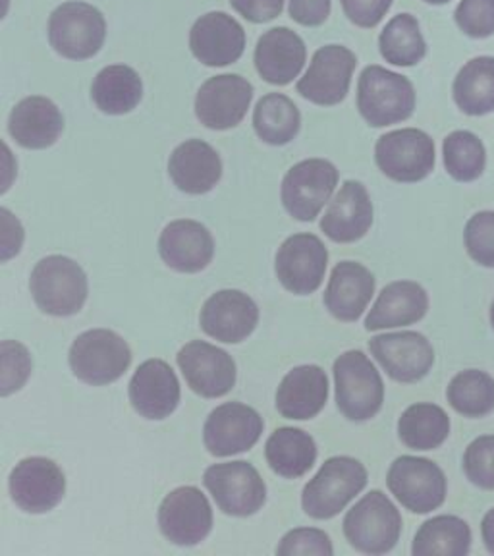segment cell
<instances>
[{
    "label": "cell",
    "instance_id": "1",
    "mask_svg": "<svg viewBox=\"0 0 494 556\" xmlns=\"http://www.w3.org/2000/svg\"><path fill=\"white\" fill-rule=\"evenodd\" d=\"M357 111L373 128L408 121L416 111V89L406 76L371 64L357 81Z\"/></svg>",
    "mask_w": 494,
    "mask_h": 556
},
{
    "label": "cell",
    "instance_id": "2",
    "mask_svg": "<svg viewBox=\"0 0 494 556\" xmlns=\"http://www.w3.org/2000/svg\"><path fill=\"white\" fill-rule=\"evenodd\" d=\"M35 304L52 317H69L86 305L89 285L78 263L64 255H49L35 265L29 277Z\"/></svg>",
    "mask_w": 494,
    "mask_h": 556
},
{
    "label": "cell",
    "instance_id": "3",
    "mask_svg": "<svg viewBox=\"0 0 494 556\" xmlns=\"http://www.w3.org/2000/svg\"><path fill=\"white\" fill-rule=\"evenodd\" d=\"M369 476L362 462L350 456H334L322 464L317 476L304 486L302 506L315 520L339 516L365 486Z\"/></svg>",
    "mask_w": 494,
    "mask_h": 556
},
{
    "label": "cell",
    "instance_id": "4",
    "mask_svg": "<svg viewBox=\"0 0 494 556\" xmlns=\"http://www.w3.org/2000/svg\"><path fill=\"white\" fill-rule=\"evenodd\" d=\"M337 406L350 421H367L381 412L384 382L373 362L362 350L344 352L334 362Z\"/></svg>",
    "mask_w": 494,
    "mask_h": 556
},
{
    "label": "cell",
    "instance_id": "5",
    "mask_svg": "<svg viewBox=\"0 0 494 556\" xmlns=\"http://www.w3.org/2000/svg\"><path fill=\"white\" fill-rule=\"evenodd\" d=\"M342 526L347 543L356 551L365 555H384L398 543L402 516L391 498L375 489L347 510Z\"/></svg>",
    "mask_w": 494,
    "mask_h": 556
},
{
    "label": "cell",
    "instance_id": "6",
    "mask_svg": "<svg viewBox=\"0 0 494 556\" xmlns=\"http://www.w3.org/2000/svg\"><path fill=\"white\" fill-rule=\"evenodd\" d=\"M72 374L91 387L118 381L131 364L128 342L114 330H87L74 340L68 354Z\"/></svg>",
    "mask_w": 494,
    "mask_h": 556
},
{
    "label": "cell",
    "instance_id": "7",
    "mask_svg": "<svg viewBox=\"0 0 494 556\" xmlns=\"http://www.w3.org/2000/svg\"><path fill=\"white\" fill-rule=\"evenodd\" d=\"M106 22L101 10L87 2H64L49 17V41L68 61H87L101 51Z\"/></svg>",
    "mask_w": 494,
    "mask_h": 556
},
{
    "label": "cell",
    "instance_id": "8",
    "mask_svg": "<svg viewBox=\"0 0 494 556\" xmlns=\"http://www.w3.org/2000/svg\"><path fill=\"white\" fill-rule=\"evenodd\" d=\"M375 161L394 182H421L433 173L436 163L433 138L417 128L389 131L375 146Z\"/></svg>",
    "mask_w": 494,
    "mask_h": 556
},
{
    "label": "cell",
    "instance_id": "9",
    "mask_svg": "<svg viewBox=\"0 0 494 556\" xmlns=\"http://www.w3.org/2000/svg\"><path fill=\"white\" fill-rule=\"evenodd\" d=\"M387 485L406 510L429 514L446 501L448 483L443 469L419 456H400L387 473Z\"/></svg>",
    "mask_w": 494,
    "mask_h": 556
},
{
    "label": "cell",
    "instance_id": "10",
    "mask_svg": "<svg viewBox=\"0 0 494 556\" xmlns=\"http://www.w3.org/2000/svg\"><path fill=\"white\" fill-rule=\"evenodd\" d=\"M339 186V170L325 159H305L288 170L280 198L290 217L312 223Z\"/></svg>",
    "mask_w": 494,
    "mask_h": 556
},
{
    "label": "cell",
    "instance_id": "11",
    "mask_svg": "<svg viewBox=\"0 0 494 556\" xmlns=\"http://www.w3.org/2000/svg\"><path fill=\"white\" fill-rule=\"evenodd\" d=\"M203 485L207 486L218 510L235 518L259 513L267 501V485L259 471L243 460L211 466L203 476Z\"/></svg>",
    "mask_w": 494,
    "mask_h": 556
},
{
    "label": "cell",
    "instance_id": "12",
    "mask_svg": "<svg viewBox=\"0 0 494 556\" xmlns=\"http://www.w3.org/2000/svg\"><path fill=\"white\" fill-rule=\"evenodd\" d=\"M159 528L174 545L193 547L213 530V508L201 489L178 486L159 506Z\"/></svg>",
    "mask_w": 494,
    "mask_h": 556
},
{
    "label": "cell",
    "instance_id": "13",
    "mask_svg": "<svg viewBox=\"0 0 494 556\" xmlns=\"http://www.w3.org/2000/svg\"><path fill=\"white\" fill-rule=\"evenodd\" d=\"M356 66L357 56L347 47L327 45L313 54L312 64L295 89L312 103L334 106L346 99Z\"/></svg>",
    "mask_w": 494,
    "mask_h": 556
},
{
    "label": "cell",
    "instance_id": "14",
    "mask_svg": "<svg viewBox=\"0 0 494 556\" xmlns=\"http://www.w3.org/2000/svg\"><path fill=\"white\" fill-rule=\"evenodd\" d=\"M329 265V250L315 235L290 236L278 248L275 270L280 285L295 295H309L321 288Z\"/></svg>",
    "mask_w": 494,
    "mask_h": 556
},
{
    "label": "cell",
    "instance_id": "15",
    "mask_svg": "<svg viewBox=\"0 0 494 556\" xmlns=\"http://www.w3.org/2000/svg\"><path fill=\"white\" fill-rule=\"evenodd\" d=\"M12 501L27 514H47L66 495V476L56 462L31 456L16 464L9 479Z\"/></svg>",
    "mask_w": 494,
    "mask_h": 556
},
{
    "label": "cell",
    "instance_id": "16",
    "mask_svg": "<svg viewBox=\"0 0 494 556\" xmlns=\"http://www.w3.org/2000/svg\"><path fill=\"white\" fill-rule=\"evenodd\" d=\"M263 417L242 402H226L208 414L203 427V443L217 458L235 456L253 448L263 433Z\"/></svg>",
    "mask_w": 494,
    "mask_h": 556
},
{
    "label": "cell",
    "instance_id": "17",
    "mask_svg": "<svg viewBox=\"0 0 494 556\" xmlns=\"http://www.w3.org/2000/svg\"><path fill=\"white\" fill-rule=\"evenodd\" d=\"M371 356L394 381H421L433 369V344L421 332L400 330L387 332L369 340Z\"/></svg>",
    "mask_w": 494,
    "mask_h": 556
},
{
    "label": "cell",
    "instance_id": "18",
    "mask_svg": "<svg viewBox=\"0 0 494 556\" xmlns=\"http://www.w3.org/2000/svg\"><path fill=\"white\" fill-rule=\"evenodd\" d=\"M191 391L201 399H220L235 389L236 362L220 348L205 340H191L176 356Z\"/></svg>",
    "mask_w": 494,
    "mask_h": 556
},
{
    "label": "cell",
    "instance_id": "19",
    "mask_svg": "<svg viewBox=\"0 0 494 556\" xmlns=\"http://www.w3.org/2000/svg\"><path fill=\"white\" fill-rule=\"evenodd\" d=\"M253 86L238 74L208 78L195 97V116L211 130H230L245 118Z\"/></svg>",
    "mask_w": 494,
    "mask_h": 556
},
{
    "label": "cell",
    "instance_id": "20",
    "mask_svg": "<svg viewBox=\"0 0 494 556\" xmlns=\"http://www.w3.org/2000/svg\"><path fill=\"white\" fill-rule=\"evenodd\" d=\"M257 323L259 307L242 290H220L201 307V330L225 344H240L252 334Z\"/></svg>",
    "mask_w": 494,
    "mask_h": 556
},
{
    "label": "cell",
    "instance_id": "21",
    "mask_svg": "<svg viewBox=\"0 0 494 556\" xmlns=\"http://www.w3.org/2000/svg\"><path fill=\"white\" fill-rule=\"evenodd\" d=\"M190 49L205 66H228L242 59L245 31L242 24L226 12H208L191 27Z\"/></svg>",
    "mask_w": 494,
    "mask_h": 556
},
{
    "label": "cell",
    "instance_id": "22",
    "mask_svg": "<svg viewBox=\"0 0 494 556\" xmlns=\"http://www.w3.org/2000/svg\"><path fill=\"white\" fill-rule=\"evenodd\" d=\"M159 253L166 267L176 273H201L215 257V240L207 226L191 218H178L165 226L159 238Z\"/></svg>",
    "mask_w": 494,
    "mask_h": 556
},
{
    "label": "cell",
    "instance_id": "23",
    "mask_svg": "<svg viewBox=\"0 0 494 556\" xmlns=\"http://www.w3.org/2000/svg\"><path fill=\"white\" fill-rule=\"evenodd\" d=\"M373 226V201L364 184L346 180L321 218L325 236L337 243L362 240Z\"/></svg>",
    "mask_w": 494,
    "mask_h": 556
},
{
    "label": "cell",
    "instance_id": "24",
    "mask_svg": "<svg viewBox=\"0 0 494 556\" xmlns=\"http://www.w3.org/2000/svg\"><path fill=\"white\" fill-rule=\"evenodd\" d=\"M180 394V381L165 359L143 362L131 377V408L145 419H165L174 414Z\"/></svg>",
    "mask_w": 494,
    "mask_h": 556
},
{
    "label": "cell",
    "instance_id": "25",
    "mask_svg": "<svg viewBox=\"0 0 494 556\" xmlns=\"http://www.w3.org/2000/svg\"><path fill=\"white\" fill-rule=\"evenodd\" d=\"M307 61L304 39L288 27H273L255 47V68L270 86L292 84Z\"/></svg>",
    "mask_w": 494,
    "mask_h": 556
},
{
    "label": "cell",
    "instance_id": "26",
    "mask_svg": "<svg viewBox=\"0 0 494 556\" xmlns=\"http://www.w3.org/2000/svg\"><path fill=\"white\" fill-rule=\"evenodd\" d=\"M375 285V275L365 265L356 261H342L330 273L325 305L334 319L357 321L373 298Z\"/></svg>",
    "mask_w": 494,
    "mask_h": 556
},
{
    "label": "cell",
    "instance_id": "27",
    "mask_svg": "<svg viewBox=\"0 0 494 556\" xmlns=\"http://www.w3.org/2000/svg\"><path fill=\"white\" fill-rule=\"evenodd\" d=\"M329 400V377L319 365H300L280 382L277 391L278 414L305 421L319 416Z\"/></svg>",
    "mask_w": 494,
    "mask_h": 556
},
{
    "label": "cell",
    "instance_id": "28",
    "mask_svg": "<svg viewBox=\"0 0 494 556\" xmlns=\"http://www.w3.org/2000/svg\"><path fill=\"white\" fill-rule=\"evenodd\" d=\"M174 186L190 195H203L223 178V161L217 149L201 139H188L174 149L168 161Z\"/></svg>",
    "mask_w": 494,
    "mask_h": 556
},
{
    "label": "cell",
    "instance_id": "29",
    "mask_svg": "<svg viewBox=\"0 0 494 556\" xmlns=\"http://www.w3.org/2000/svg\"><path fill=\"white\" fill-rule=\"evenodd\" d=\"M9 131L22 148H51L64 131V116L51 99L41 96L26 97L12 109Z\"/></svg>",
    "mask_w": 494,
    "mask_h": 556
},
{
    "label": "cell",
    "instance_id": "30",
    "mask_svg": "<svg viewBox=\"0 0 494 556\" xmlns=\"http://www.w3.org/2000/svg\"><path fill=\"white\" fill-rule=\"evenodd\" d=\"M429 312L426 288L414 280H396L382 288L371 312L365 319V329L384 330L408 327L421 321Z\"/></svg>",
    "mask_w": 494,
    "mask_h": 556
},
{
    "label": "cell",
    "instance_id": "31",
    "mask_svg": "<svg viewBox=\"0 0 494 556\" xmlns=\"http://www.w3.org/2000/svg\"><path fill=\"white\" fill-rule=\"evenodd\" d=\"M265 458L280 478H304L317 460V444L302 429L280 427L265 444Z\"/></svg>",
    "mask_w": 494,
    "mask_h": 556
},
{
    "label": "cell",
    "instance_id": "32",
    "mask_svg": "<svg viewBox=\"0 0 494 556\" xmlns=\"http://www.w3.org/2000/svg\"><path fill=\"white\" fill-rule=\"evenodd\" d=\"M91 99L101 113L122 116L141 103L143 81L131 66L113 64L97 74L91 86Z\"/></svg>",
    "mask_w": 494,
    "mask_h": 556
},
{
    "label": "cell",
    "instance_id": "33",
    "mask_svg": "<svg viewBox=\"0 0 494 556\" xmlns=\"http://www.w3.org/2000/svg\"><path fill=\"white\" fill-rule=\"evenodd\" d=\"M452 97L468 116L494 113V56H478L466 62L454 79Z\"/></svg>",
    "mask_w": 494,
    "mask_h": 556
},
{
    "label": "cell",
    "instance_id": "34",
    "mask_svg": "<svg viewBox=\"0 0 494 556\" xmlns=\"http://www.w3.org/2000/svg\"><path fill=\"white\" fill-rule=\"evenodd\" d=\"M451 434V417L436 404L419 402L398 419V437L411 451H434Z\"/></svg>",
    "mask_w": 494,
    "mask_h": 556
},
{
    "label": "cell",
    "instance_id": "35",
    "mask_svg": "<svg viewBox=\"0 0 494 556\" xmlns=\"http://www.w3.org/2000/svg\"><path fill=\"white\" fill-rule=\"evenodd\" d=\"M471 548L468 521L458 516H434L417 530L414 556H464Z\"/></svg>",
    "mask_w": 494,
    "mask_h": 556
},
{
    "label": "cell",
    "instance_id": "36",
    "mask_svg": "<svg viewBox=\"0 0 494 556\" xmlns=\"http://www.w3.org/2000/svg\"><path fill=\"white\" fill-rule=\"evenodd\" d=\"M302 114L290 97L269 93L263 97L253 111L255 134L269 146H287L297 136Z\"/></svg>",
    "mask_w": 494,
    "mask_h": 556
},
{
    "label": "cell",
    "instance_id": "37",
    "mask_svg": "<svg viewBox=\"0 0 494 556\" xmlns=\"http://www.w3.org/2000/svg\"><path fill=\"white\" fill-rule=\"evenodd\" d=\"M379 51L384 61L402 68H411L423 61L427 43L417 17L411 14L392 17L379 37Z\"/></svg>",
    "mask_w": 494,
    "mask_h": 556
},
{
    "label": "cell",
    "instance_id": "38",
    "mask_svg": "<svg viewBox=\"0 0 494 556\" xmlns=\"http://www.w3.org/2000/svg\"><path fill=\"white\" fill-rule=\"evenodd\" d=\"M446 399L460 416L485 417L494 409V379L485 371L468 369L452 379Z\"/></svg>",
    "mask_w": 494,
    "mask_h": 556
},
{
    "label": "cell",
    "instance_id": "39",
    "mask_svg": "<svg viewBox=\"0 0 494 556\" xmlns=\"http://www.w3.org/2000/svg\"><path fill=\"white\" fill-rule=\"evenodd\" d=\"M443 159L446 173L456 182H476L485 173L486 149L473 131L448 134L443 143Z\"/></svg>",
    "mask_w": 494,
    "mask_h": 556
},
{
    "label": "cell",
    "instance_id": "40",
    "mask_svg": "<svg viewBox=\"0 0 494 556\" xmlns=\"http://www.w3.org/2000/svg\"><path fill=\"white\" fill-rule=\"evenodd\" d=\"M0 394L10 396L12 392L20 391L34 369L27 348L16 340H4L0 344Z\"/></svg>",
    "mask_w": 494,
    "mask_h": 556
},
{
    "label": "cell",
    "instance_id": "41",
    "mask_svg": "<svg viewBox=\"0 0 494 556\" xmlns=\"http://www.w3.org/2000/svg\"><path fill=\"white\" fill-rule=\"evenodd\" d=\"M469 257L481 267L494 269V211H479L464 230Z\"/></svg>",
    "mask_w": 494,
    "mask_h": 556
},
{
    "label": "cell",
    "instance_id": "42",
    "mask_svg": "<svg viewBox=\"0 0 494 556\" xmlns=\"http://www.w3.org/2000/svg\"><path fill=\"white\" fill-rule=\"evenodd\" d=\"M466 478L485 491H494V434L478 437L464 452Z\"/></svg>",
    "mask_w": 494,
    "mask_h": 556
},
{
    "label": "cell",
    "instance_id": "43",
    "mask_svg": "<svg viewBox=\"0 0 494 556\" xmlns=\"http://www.w3.org/2000/svg\"><path fill=\"white\" fill-rule=\"evenodd\" d=\"M456 26L471 39L494 35V0H461L454 12Z\"/></svg>",
    "mask_w": 494,
    "mask_h": 556
},
{
    "label": "cell",
    "instance_id": "44",
    "mask_svg": "<svg viewBox=\"0 0 494 556\" xmlns=\"http://www.w3.org/2000/svg\"><path fill=\"white\" fill-rule=\"evenodd\" d=\"M334 553L332 541L329 535L317 528H297V530L288 531L284 538L278 543L277 555H319L330 556Z\"/></svg>",
    "mask_w": 494,
    "mask_h": 556
},
{
    "label": "cell",
    "instance_id": "45",
    "mask_svg": "<svg viewBox=\"0 0 494 556\" xmlns=\"http://www.w3.org/2000/svg\"><path fill=\"white\" fill-rule=\"evenodd\" d=\"M347 20L357 27L371 29L382 22L391 10L392 0H340Z\"/></svg>",
    "mask_w": 494,
    "mask_h": 556
},
{
    "label": "cell",
    "instance_id": "46",
    "mask_svg": "<svg viewBox=\"0 0 494 556\" xmlns=\"http://www.w3.org/2000/svg\"><path fill=\"white\" fill-rule=\"evenodd\" d=\"M232 9L252 24H265L282 14L284 0H230Z\"/></svg>",
    "mask_w": 494,
    "mask_h": 556
},
{
    "label": "cell",
    "instance_id": "47",
    "mask_svg": "<svg viewBox=\"0 0 494 556\" xmlns=\"http://www.w3.org/2000/svg\"><path fill=\"white\" fill-rule=\"evenodd\" d=\"M329 16L330 0H290V17L300 26H321Z\"/></svg>",
    "mask_w": 494,
    "mask_h": 556
},
{
    "label": "cell",
    "instance_id": "48",
    "mask_svg": "<svg viewBox=\"0 0 494 556\" xmlns=\"http://www.w3.org/2000/svg\"><path fill=\"white\" fill-rule=\"evenodd\" d=\"M0 218H2V261H9L22 250L24 228L9 208H0Z\"/></svg>",
    "mask_w": 494,
    "mask_h": 556
},
{
    "label": "cell",
    "instance_id": "49",
    "mask_svg": "<svg viewBox=\"0 0 494 556\" xmlns=\"http://www.w3.org/2000/svg\"><path fill=\"white\" fill-rule=\"evenodd\" d=\"M481 538H483V543L489 548V553L494 555V508H491L481 521Z\"/></svg>",
    "mask_w": 494,
    "mask_h": 556
},
{
    "label": "cell",
    "instance_id": "50",
    "mask_svg": "<svg viewBox=\"0 0 494 556\" xmlns=\"http://www.w3.org/2000/svg\"><path fill=\"white\" fill-rule=\"evenodd\" d=\"M427 4H434V7H441V4H446V2H451V0H423Z\"/></svg>",
    "mask_w": 494,
    "mask_h": 556
},
{
    "label": "cell",
    "instance_id": "51",
    "mask_svg": "<svg viewBox=\"0 0 494 556\" xmlns=\"http://www.w3.org/2000/svg\"><path fill=\"white\" fill-rule=\"evenodd\" d=\"M491 325H493L494 329V302L493 305H491Z\"/></svg>",
    "mask_w": 494,
    "mask_h": 556
}]
</instances>
